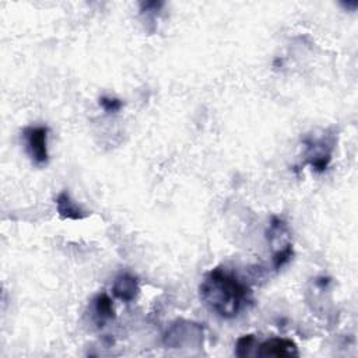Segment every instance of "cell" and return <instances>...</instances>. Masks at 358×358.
Masks as SVG:
<instances>
[{
    "mask_svg": "<svg viewBox=\"0 0 358 358\" xmlns=\"http://www.w3.org/2000/svg\"><path fill=\"white\" fill-rule=\"evenodd\" d=\"M200 298L216 315L232 319L250 304L252 291L234 275L216 268L204 276L200 284Z\"/></svg>",
    "mask_w": 358,
    "mask_h": 358,
    "instance_id": "obj_1",
    "label": "cell"
},
{
    "mask_svg": "<svg viewBox=\"0 0 358 358\" xmlns=\"http://www.w3.org/2000/svg\"><path fill=\"white\" fill-rule=\"evenodd\" d=\"M203 340V328L197 324L179 321L170 328L164 336V343L170 348H183L200 346Z\"/></svg>",
    "mask_w": 358,
    "mask_h": 358,
    "instance_id": "obj_2",
    "label": "cell"
},
{
    "mask_svg": "<svg viewBox=\"0 0 358 358\" xmlns=\"http://www.w3.org/2000/svg\"><path fill=\"white\" fill-rule=\"evenodd\" d=\"M24 139L31 160L35 166H45L48 163V128L31 126L24 130Z\"/></svg>",
    "mask_w": 358,
    "mask_h": 358,
    "instance_id": "obj_3",
    "label": "cell"
},
{
    "mask_svg": "<svg viewBox=\"0 0 358 358\" xmlns=\"http://www.w3.org/2000/svg\"><path fill=\"white\" fill-rule=\"evenodd\" d=\"M258 355L261 357H298V347L290 339L276 337L263 341L259 346Z\"/></svg>",
    "mask_w": 358,
    "mask_h": 358,
    "instance_id": "obj_4",
    "label": "cell"
},
{
    "mask_svg": "<svg viewBox=\"0 0 358 358\" xmlns=\"http://www.w3.org/2000/svg\"><path fill=\"white\" fill-rule=\"evenodd\" d=\"M112 292L123 302H133L140 292L139 280L130 273H122L115 279Z\"/></svg>",
    "mask_w": 358,
    "mask_h": 358,
    "instance_id": "obj_5",
    "label": "cell"
},
{
    "mask_svg": "<svg viewBox=\"0 0 358 358\" xmlns=\"http://www.w3.org/2000/svg\"><path fill=\"white\" fill-rule=\"evenodd\" d=\"M57 209H58V213L61 217L73 220V221L83 220L87 216L86 212L70 197V195L68 192H62L57 197Z\"/></svg>",
    "mask_w": 358,
    "mask_h": 358,
    "instance_id": "obj_6",
    "label": "cell"
},
{
    "mask_svg": "<svg viewBox=\"0 0 358 358\" xmlns=\"http://www.w3.org/2000/svg\"><path fill=\"white\" fill-rule=\"evenodd\" d=\"M94 312H95V319L98 322V326H104L107 321L115 318L114 304L108 294L102 292L97 295V298L94 299Z\"/></svg>",
    "mask_w": 358,
    "mask_h": 358,
    "instance_id": "obj_7",
    "label": "cell"
},
{
    "mask_svg": "<svg viewBox=\"0 0 358 358\" xmlns=\"http://www.w3.org/2000/svg\"><path fill=\"white\" fill-rule=\"evenodd\" d=\"M292 245L290 246H286L283 249H279V250H275V255H273V266L275 269H281L283 266H286L291 258H292Z\"/></svg>",
    "mask_w": 358,
    "mask_h": 358,
    "instance_id": "obj_8",
    "label": "cell"
},
{
    "mask_svg": "<svg viewBox=\"0 0 358 358\" xmlns=\"http://www.w3.org/2000/svg\"><path fill=\"white\" fill-rule=\"evenodd\" d=\"M255 336L253 335H245L237 340L235 344V355L237 357H248L250 354V348L253 347Z\"/></svg>",
    "mask_w": 358,
    "mask_h": 358,
    "instance_id": "obj_9",
    "label": "cell"
},
{
    "mask_svg": "<svg viewBox=\"0 0 358 358\" xmlns=\"http://www.w3.org/2000/svg\"><path fill=\"white\" fill-rule=\"evenodd\" d=\"M99 106L102 107L106 112H118L122 108V101L118 98H111V97H102L99 99Z\"/></svg>",
    "mask_w": 358,
    "mask_h": 358,
    "instance_id": "obj_10",
    "label": "cell"
}]
</instances>
